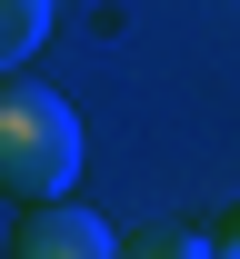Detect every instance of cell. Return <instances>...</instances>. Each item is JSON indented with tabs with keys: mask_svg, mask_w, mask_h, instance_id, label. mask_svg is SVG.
Returning a JSON list of instances; mask_svg holds the SVG:
<instances>
[{
	"mask_svg": "<svg viewBox=\"0 0 240 259\" xmlns=\"http://www.w3.org/2000/svg\"><path fill=\"white\" fill-rule=\"evenodd\" d=\"M80 190V120L60 90H0V199H60Z\"/></svg>",
	"mask_w": 240,
	"mask_h": 259,
	"instance_id": "6da1fadb",
	"label": "cell"
},
{
	"mask_svg": "<svg viewBox=\"0 0 240 259\" xmlns=\"http://www.w3.org/2000/svg\"><path fill=\"white\" fill-rule=\"evenodd\" d=\"M120 229L90 209V199H20V229H10V259H110Z\"/></svg>",
	"mask_w": 240,
	"mask_h": 259,
	"instance_id": "7a4b0ae2",
	"label": "cell"
},
{
	"mask_svg": "<svg viewBox=\"0 0 240 259\" xmlns=\"http://www.w3.org/2000/svg\"><path fill=\"white\" fill-rule=\"evenodd\" d=\"M50 40V0H0V80Z\"/></svg>",
	"mask_w": 240,
	"mask_h": 259,
	"instance_id": "3957f363",
	"label": "cell"
},
{
	"mask_svg": "<svg viewBox=\"0 0 240 259\" xmlns=\"http://www.w3.org/2000/svg\"><path fill=\"white\" fill-rule=\"evenodd\" d=\"M120 249H140V259H200V249H220V239H210V229H140Z\"/></svg>",
	"mask_w": 240,
	"mask_h": 259,
	"instance_id": "277c9868",
	"label": "cell"
},
{
	"mask_svg": "<svg viewBox=\"0 0 240 259\" xmlns=\"http://www.w3.org/2000/svg\"><path fill=\"white\" fill-rule=\"evenodd\" d=\"M210 239H220V249H230V259H240V209H230V220H220V229H210Z\"/></svg>",
	"mask_w": 240,
	"mask_h": 259,
	"instance_id": "5b68a950",
	"label": "cell"
}]
</instances>
